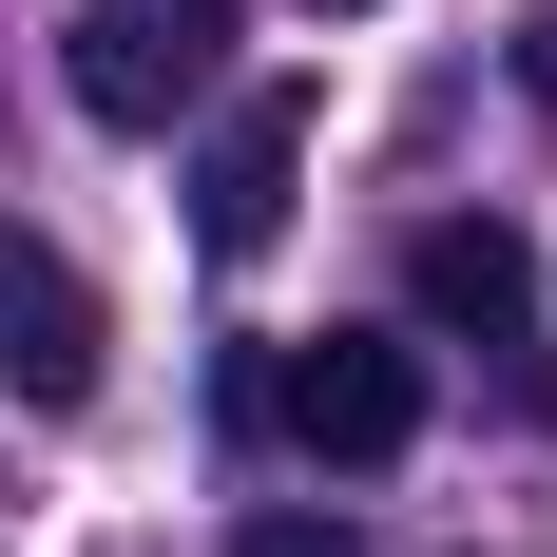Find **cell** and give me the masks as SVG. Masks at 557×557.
Wrapping results in <instances>:
<instances>
[{
    "mask_svg": "<svg viewBox=\"0 0 557 557\" xmlns=\"http://www.w3.org/2000/svg\"><path fill=\"white\" fill-rule=\"evenodd\" d=\"M58 77H77L97 135H173V115L231 77V0H97V20L58 39Z\"/></svg>",
    "mask_w": 557,
    "mask_h": 557,
    "instance_id": "1",
    "label": "cell"
},
{
    "mask_svg": "<svg viewBox=\"0 0 557 557\" xmlns=\"http://www.w3.org/2000/svg\"><path fill=\"white\" fill-rule=\"evenodd\" d=\"M327 20H366V0H327Z\"/></svg>",
    "mask_w": 557,
    "mask_h": 557,
    "instance_id": "7",
    "label": "cell"
},
{
    "mask_svg": "<svg viewBox=\"0 0 557 557\" xmlns=\"http://www.w3.org/2000/svg\"><path fill=\"white\" fill-rule=\"evenodd\" d=\"M288 173H308V97H250L212 135V173H193V250H212V270H250L288 231Z\"/></svg>",
    "mask_w": 557,
    "mask_h": 557,
    "instance_id": "4",
    "label": "cell"
},
{
    "mask_svg": "<svg viewBox=\"0 0 557 557\" xmlns=\"http://www.w3.org/2000/svg\"><path fill=\"white\" fill-rule=\"evenodd\" d=\"M250 404H270L308 461H404V443H423V346H385V327H308Z\"/></svg>",
    "mask_w": 557,
    "mask_h": 557,
    "instance_id": "2",
    "label": "cell"
},
{
    "mask_svg": "<svg viewBox=\"0 0 557 557\" xmlns=\"http://www.w3.org/2000/svg\"><path fill=\"white\" fill-rule=\"evenodd\" d=\"M404 270H423V308H443L461 346H519V327H539V250H519L500 212H443L423 250H404Z\"/></svg>",
    "mask_w": 557,
    "mask_h": 557,
    "instance_id": "5",
    "label": "cell"
},
{
    "mask_svg": "<svg viewBox=\"0 0 557 557\" xmlns=\"http://www.w3.org/2000/svg\"><path fill=\"white\" fill-rule=\"evenodd\" d=\"M231 557H366V539H346L327 500H250V519H231Z\"/></svg>",
    "mask_w": 557,
    "mask_h": 557,
    "instance_id": "6",
    "label": "cell"
},
{
    "mask_svg": "<svg viewBox=\"0 0 557 557\" xmlns=\"http://www.w3.org/2000/svg\"><path fill=\"white\" fill-rule=\"evenodd\" d=\"M97 366H115V346H97V288L58 270L39 231H0V385L39 404V423H77V404H97Z\"/></svg>",
    "mask_w": 557,
    "mask_h": 557,
    "instance_id": "3",
    "label": "cell"
}]
</instances>
